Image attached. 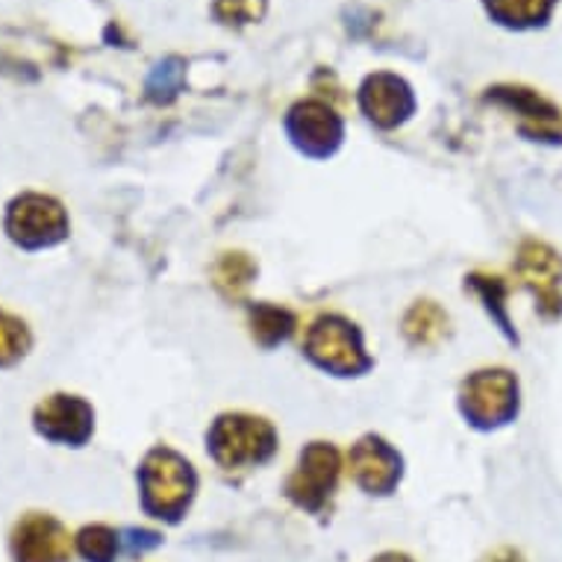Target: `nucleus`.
Masks as SVG:
<instances>
[{"mask_svg": "<svg viewBox=\"0 0 562 562\" xmlns=\"http://www.w3.org/2000/svg\"><path fill=\"white\" fill-rule=\"evenodd\" d=\"M142 507L159 521H180L192 504L198 477L192 465L171 448H154L138 469Z\"/></svg>", "mask_w": 562, "mask_h": 562, "instance_id": "nucleus-1", "label": "nucleus"}, {"mask_svg": "<svg viewBox=\"0 0 562 562\" xmlns=\"http://www.w3.org/2000/svg\"><path fill=\"white\" fill-rule=\"evenodd\" d=\"M277 448L274 427L254 415H222L210 430V451L222 469H248L271 460Z\"/></svg>", "mask_w": 562, "mask_h": 562, "instance_id": "nucleus-2", "label": "nucleus"}, {"mask_svg": "<svg viewBox=\"0 0 562 562\" xmlns=\"http://www.w3.org/2000/svg\"><path fill=\"white\" fill-rule=\"evenodd\" d=\"M518 378L507 369L474 371L460 392L462 415L471 425L492 430V427L509 425L518 415Z\"/></svg>", "mask_w": 562, "mask_h": 562, "instance_id": "nucleus-3", "label": "nucleus"}, {"mask_svg": "<svg viewBox=\"0 0 562 562\" xmlns=\"http://www.w3.org/2000/svg\"><path fill=\"white\" fill-rule=\"evenodd\" d=\"M518 283L536 301V313L544 322L562 318V257L560 250L542 239H525L513 259Z\"/></svg>", "mask_w": 562, "mask_h": 562, "instance_id": "nucleus-4", "label": "nucleus"}, {"mask_svg": "<svg viewBox=\"0 0 562 562\" xmlns=\"http://www.w3.org/2000/svg\"><path fill=\"white\" fill-rule=\"evenodd\" d=\"M7 233L15 245L27 250L50 248L68 236V215L65 206L50 194L24 192L7 210Z\"/></svg>", "mask_w": 562, "mask_h": 562, "instance_id": "nucleus-5", "label": "nucleus"}, {"mask_svg": "<svg viewBox=\"0 0 562 562\" xmlns=\"http://www.w3.org/2000/svg\"><path fill=\"white\" fill-rule=\"evenodd\" d=\"M486 101L507 110L516 119L518 133L530 142L562 145V110L536 89L516 83L492 86L486 92Z\"/></svg>", "mask_w": 562, "mask_h": 562, "instance_id": "nucleus-6", "label": "nucleus"}, {"mask_svg": "<svg viewBox=\"0 0 562 562\" xmlns=\"http://www.w3.org/2000/svg\"><path fill=\"white\" fill-rule=\"evenodd\" d=\"M339 453L333 445L313 442L301 453L297 469L292 471V477L286 483V495L295 507L306 509V513H324L330 507L333 492L339 483Z\"/></svg>", "mask_w": 562, "mask_h": 562, "instance_id": "nucleus-7", "label": "nucleus"}, {"mask_svg": "<svg viewBox=\"0 0 562 562\" xmlns=\"http://www.w3.org/2000/svg\"><path fill=\"white\" fill-rule=\"evenodd\" d=\"M306 353L322 369L336 371V374H357L369 369L360 330L339 315H327L313 324V330L306 336Z\"/></svg>", "mask_w": 562, "mask_h": 562, "instance_id": "nucleus-8", "label": "nucleus"}, {"mask_svg": "<svg viewBox=\"0 0 562 562\" xmlns=\"http://www.w3.org/2000/svg\"><path fill=\"white\" fill-rule=\"evenodd\" d=\"M10 551L15 562H68L71 536L59 518L47 513H27L12 527Z\"/></svg>", "mask_w": 562, "mask_h": 562, "instance_id": "nucleus-9", "label": "nucleus"}, {"mask_svg": "<svg viewBox=\"0 0 562 562\" xmlns=\"http://www.w3.org/2000/svg\"><path fill=\"white\" fill-rule=\"evenodd\" d=\"M33 425L38 436H45L56 445H71L80 448L94 430L92 406L77 395H50L36 406Z\"/></svg>", "mask_w": 562, "mask_h": 562, "instance_id": "nucleus-10", "label": "nucleus"}, {"mask_svg": "<svg viewBox=\"0 0 562 562\" xmlns=\"http://www.w3.org/2000/svg\"><path fill=\"white\" fill-rule=\"evenodd\" d=\"M350 477L369 495H389L401 480V457L378 436H366L348 457Z\"/></svg>", "mask_w": 562, "mask_h": 562, "instance_id": "nucleus-11", "label": "nucleus"}, {"mask_svg": "<svg viewBox=\"0 0 562 562\" xmlns=\"http://www.w3.org/2000/svg\"><path fill=\"white\" fill-rule=\"evenodd\" d=\"M286 127L295 138V145L306 154H330L341 138V121L339 115L322 101H304L295 103L289 110Z\"/></svg>", "mask_w": 562, "mask_h": 562, "instance_id": "nucleus-12", "label": "nucleus"}, {"mask_svg": "<svg viewBox=\"0 0 562 562\" xmlns=\"http://www.w3.org/2000/svg\"><path fill=\"white\" fill-rule=\"evenodd\" d=\"M360 106L378 127H395L413 112L415 98L397 75H371L360 89Z\"/></svg>", "mask_w": 562, "mask_h": 562, "instance_id": "nucleus-13", "label": "nucleus"}, {"mask_svg": "<svg viewBox=\"0 0 562 562\" xmlns=\"http://www.w3.org/2000/svg\"><path fill=\"white\" fill-rule=\"evenodd\" d=\"M483 7L492 21H498L504 27L536 30L551 21L557 0H483Z\"/></svg>", "mask_w": 562, "mask_h": 562, "instance_id": "nucleus-14", "label": "nucleus"}, {"mask_svg": "<svg viewBox=\"0 0 562 562\" xmlns=\"http://www.w3.org/2000/svg\"><path fill=\"white\" fill-rule=\"evenodd\" d=\"M465 286H469L480 301H483L486 313L492 315V322L498 324V330L504 333L509 341H518V333L513 330V318H509V306H507L509 289L507 283H504V277L483 274V271H477V274H471L469 280H465Z\"/></svg>", "mask_w": 562, "mask_h": 562, "instance_id": "nucleus-15", "label": "nucleus"}, {"mask_svg": "<svg viewBox=\"0 0 562 562\" xmlns=\"http://www.w3.org/2000/svg\"><path fill=\"white\" fill-rule=\"evenodd\" d=\"M404 333L413 345H422V348L436 345V341H442V336L448 333V315H445L442 306H436L434 301H418V304L406 313Z\"/></svg>", "mask_w": 562, "mask_h": 562, "instance_id": "nucleus-16", "label": "nucleus"}, {"mask_svg": "<svg viewBox=\"0 0 562 562\" xmlns=\"http://www.w3.org/2000/svg\"><path fill=\"white\" fill-rule=\"evenodd\" d=\"M250 327H254V339L259 345H274V341L286 339L292 327H295V315L274 304H259L250 310Z\"/></svg>", "mask_w": 562, "mask_h": 562, "instance_id": "nucleus-17", "label": "nucleus"}, {"mask_svg": "<svg viewBox=\"0 0 562 562\" xmlns=\"http://www.w3.org/2000/svg\"><path fill=\"white\" fill-rule=\"evenodd\" d=\"M30 341L33 339H30L27 324L7 310H0V369H10V366L24 360Z\"/></svg>", "mask_w": 562, "mask_h": 562, "instance_id": "nucleus-18", "label": "nucleus"}, {"mask_svg": "<svg viewBox=\"0 0 562 562\" xmlns=\"http://www.w3.org/2000/svg\"><path fill=\"white\" fill-rule=\"evenodd\" d=\"M119 544V533L106 525H89L77 533V551L86 562H115Z\"/></svg>", "mask_w": 562, "mask_h": 562, "instance_id": "nucleus-19", "label": "nucleus"}, {"mask_svg": "<svg viewBox=\"0 0 562 562\" xmlns=\"http://www.w3.org/2000/svg\"><path fill=\"white\" fill-rule=\"evenodd\" d=\"M254 271H257V268H254L250 257H245V254H224L218 268H215V283H218V289H222L224 295L236 297L250 286Z\"/></svg>", "mask_w": 562, "mask_h": 562, "instance_id": "nucleus-20", "label": "nucleus"}, {"mask_svg": "<svg viewBox=\"0 0 562 562\" xmlns=\"http://www.w3.org/2000/svg\"><path fill=\"white\" fill-rule=\"evenodd\" d=\"M213 12L227 27H245L266 15V0H213Z\"/></svg>", "mask_w": 562, "mask_h": 562, "instance_id": "nucleus-21", "label": "nucleus"}, {"mask_svg": "<svg viewBox=\"0 0 562 562\" xmlns=\"http://www.w3.org/2000/svg\"><path fill=\"white\" fill-rule=\"evenodd\" d=\"M180 86H183V63L180 59H168V63L157 65L154 75L148 77V94L154 101H171Z\"/></svg>", "mask_w": 562, "mask_h": 562, "instance_id": "nucleus-22", "label": "nucleus"}, {"mask_svg": "<svg viewBox=\"0 0 562 562\" xmlns=\"http://www.w3.org/2000/svg\"><path fill=\"white\" fill-rule=\"evenodd\" d=\"M130 551L133 553H142V551H148V548H157L159 544V533H154V530H130Z\"/></svg>", "mask_w": 562, "mask_h": 562, "instance_id": "nucleus-23", "label": "nucleus"}, {"mask_svg": "<svg viewBox=\"0 0 562 562\" xmlns=\"http://www.w3.org/2000/svg\"><path fill=\"white\" fill-rule=\"evenodd\" d=\"M480 562H527L525 553L516 551V548H498V551L486 553Z\"/></svg>", "mask_w": 562, "mask_h": 562, "instance_id": "nucleus-24", "label": "nucleus"}, {"mask_svg": "<svg viewBox=\"0 0 562 562\" xmlns=\"http://www.w3.org/2000/svg\"><path fill=\"white\" fill-rule=\"evenodd\" d=\"M371 562H415V560H413V557H406V553L386 551V553H380V557H374Z\"/></svg>", "mask_w": 562, "mask_h": 562, "instance_id": "nucleus-25", "label": "nucleus"}]
</instances>
